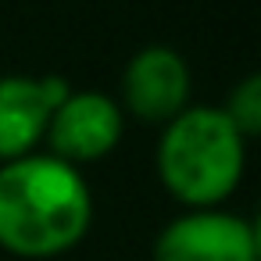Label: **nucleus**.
Here are the masks:
<instances>
[{
    "instance_id": "nucleus-1",
    "label": "nucleus",
    "mask_w": 261,
    "mask_h": 261,
    "mask_svg": "<svg viewBox=\"0 0 261 261\" xmlns=\"http://www.w3.org/2000/svg\"><path fill=\"white\" fill-rule=\"evenodd\" d=\"M93 222V193L75 165L25 154L0 165V247L18 257H58Z\"/></svg>"
},
{
    "instance_id": "nucleus-2",
    "label": "nucleus",
    "mask_w": 261,
    "mask_h": 261,
    "mask_svg": "<svg viewBox=\"0 0 261 261\" xmlns=\"http://www.w3.org/2000/svg\"><path fill=\"white\" fill-rule=\"evenodd\" d=\"M247 140L222 108L179 111L158 140V175L165 190L193 207H218L243 179Z\"/></svg>"
},
{
    "instance_id": "nucleus-3",
    "label": "nucleus",
    "mask_w": 261,
    "mask_h": 261,
    "mask_svg": "<svg viewBox=\"0 0 261 261\" xmlns=\"http://www.w3.org/2000/svg\"><path fill=\"white\" fill-rule=\"evenodd\" d=\"M154 261H261L254 225L222 207H193L154 240Z\"/></svg>"
},
{
    "instance_id": "nucleus-4",
    "label": "nucleus",
    "mask_w": 261,
    "mask_h": 261,
    "mask_svg": "<svg viewBox=\"0 0 261 261\" xmlns=\"http://www.w3.org/2000/svg\"><path fill=\"white\" fill-rule=\"evenodd\" d=\"M122 140V104L108 93H68L47 122V154L65 165H86L111 154Z\"/></svg>"
},
{
    "instance_id": "nucleus-5",
    "label": "nucleus",
    "mask_w": 261,
    "mask_h": 261,
    "mask_svg": "<svg viewBox=\"0 0 261 261\" xmlns=\"http://www.w3.org/2000/svg\"><path fill=\"white\" fill-rule=\"evenodd\" d=\"M190 100V68L179 50L150 43L136 50L122 72V104L140 122L168 125Z\"/></svg>"
},
{
    "instance_id": "nucleus-6",
    "label": "nucleus",
    "mask_w": 261,
    "mask_h": 261,
    "mask_svg": "<svg viewBox=\"0 0 261 261\" xmlns=\"http://www.w3.org/2000/svg\"><path fill=\"white\" fill-rule=\"evenodd\" d=\"M50 115L36 75H0V165L36 154Z\"/></svg>"
},
{
    "instance_id": "nucleus-7",
    "label": "nucleus",
    "mask_w": 261,
    "mask_h": 261,
    "mask_svg": "<svg viewBox=\"0 0 261 261\" xmlns=\"http://www.w3.org/2000/svg\"><path fill=\"white\" fill-rule=\"evenodd\" d=\"M222 111L243 140L261 136V72H250L247 79H240Z\"/></svg>"
},
{
    "instance_id": "nucleus-8",
    "label": "nucleus",
    "mask_w": 261,
    "mask_h": 261,
    "mask_svg": "<svg viewBox=\"0 0 261 261\" xmlns=\"http://www.w3.org/2000/svg\"><path fill=\"white\" fill-rule=\"evenodd\" d=\"M254 225V240H257V254H261V211H257V222H250Z\"/></svg>"
}]
</instances>
